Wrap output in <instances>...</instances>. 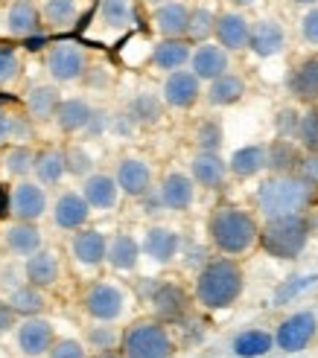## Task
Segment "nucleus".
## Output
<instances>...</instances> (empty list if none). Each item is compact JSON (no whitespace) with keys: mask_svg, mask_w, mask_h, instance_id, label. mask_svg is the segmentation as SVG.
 <instances>
[{"mask_svg":"<svg viewBox=\"0 0 318 358\" xmlns=\"http://www.w3.org/2000/svg\"><path fill=\"white\" fill-rule=\"evenodd\" d=\"M207 239L222 257H245L260 245V222L240 204H219L207 216Z\"/></svg>","mask_w":318,"mask_h":358,"instance_id":"obj_1","label":"nucleus"},{"mask_svg":"<svg viewBox=\"0 0 318 358\" xmlns=\"http://www.w3.org/2000/svg\"><path fill=\"white\" fill-rule=\"evenodd\" d=\"M245 292V271L234 257L207 259L193 280V300L207 312L231 309Z\"/></svg>","mask_w":318,"mask_h":358,"instance_id":"obj_2","label":"nucleus"},{"mask_svg":"<svg viewBox=\"0 0 318 358\" xmlns=\"http://www.w3.org/2000/svg\"><path fill=\"white\" fill-rule=\"evenodd\" d=\"M315 199H318V189L307 184L298 172L269 175L266 181H260L254 192V204L263 222L280 219V216H301V213L312 210Z\"/></svg>","mask_w":318,"mask_h":358,"instance_id":"obj_3","label":"nucleus"},{"mask_svg":"<svg viewBox=\"0 0 318 358\" xmlns=\"http://www.w3.org/2000/svg\"><path fill=\"white\" fill-rule=\"evenodd\" d=\"M310 219L307 213L301 216H280L260 224V248L272 259H298L310 245Z\"/></svg>","mask_w":318,"mask_h":358,"instance_id":"obj_4","label":"nucleus"},{"mask_svg":"<svg viewBox=\"0 0 318 358\" xmlns=\"http://www.w3.org/2000/svg\"><path fill=\"white\" fill-rule=\"evenodd\" d=\"M170 324L158 317H137L123 329L120 352L126 358H172L175 341L167 329Z\"/></svg>","mask_w":318,"mask_h":358,"instance_id":"obj_5","label":"nucleus"},{"mask_svg":"<svg viewBox=\"0 0 318 358\" xmlns=\"http://www.w3.org/2000/svg\"><path fill=\"white\" fill-rule=\"evenodd\" d=\"M82 309L91 320H97V324H114V320H120L129 312V292L117 282L97 280L85 289Z\"/></svg>","mask_w":318,"mask_h":358,"instance_id":"obj_6","label":"nucleus"},{"mask_svg":"<svg viewBox=\"0 0 318 358\" xmlns=\"http://www.w3.org/2000/svg\"><path fill=\"white\" fill-rule=\"evenodd\" d=\"M318 338V315L312 309H298L286 315L275 329V347L280 352H301Z\"/></svg>","mask_w":318,"mask_h":358,"instance_id":"obj_7","label":"nucleus"},{"mask_svg":"<svg viewBox=\"0 0 318 358\" xmlns=\"http://www.w3.org/2000/svg\"><path fill=\"white\" fill-rule=\"evenodd\" d=\"M47 73L53 76V82L67 85V82H82L91 70V59H88L85 47L74 44V41H62L47 52Z\"/></svg>","mask_w":318,"mask_h":358,"instance_id":"obj_8","label":"nucleus"},{"mask_svg":"<svg viewBox=\"0 0 318 358\" xmlns=\"http://www.w3.org/2000/svg\"><path fill=\"white\" fill-rule=\"evenodd\" d=\"M161 99L167 102V108L190 111V108H196V105H199V99H205V82L193 73L190 67L172 70V73L164 76Z\"/></svg>","mask_w":318,"mask_h":358,"instance_id":"obj_9","label":"nucleus"},{"mask_svg":"<svg viewBox=\"0 0 318 358\" xmlns=\"http://www.w3.org/2000/svg\"><path fill=\"white\" fill-rule=\"evenodd\" d=\"M114 178H117V187L126 199H146V195L152 192V184H155L152 164L144 157H134V155L117 160Z\"/></svg>","mask_w":318,"mask_h":358,"instance_id":"obj_10","label":"nucleus"},{"mask_svg":"<svg viewBox=\"0 0 318 358\" xmlns=\"http://www.w3.org/2000/svg\"><path fill=\"white\" fill-rule=\"evenodd\" d=\"M9 207H12V219L15 222H39L47 213V192L44 184L21 178L12 189H9Z\"/></svg>","mask_w":318,"mask_h":358,"instance_id":"obj_11","label":"nucleus"},{"mask_svg":"<svg viewBox=\"0 0 318 358\" xmlns=\"http://www.w3.org/2000/svg\"><path fill=\"white\" fill-rule=\"evenodd\" d=\"M251 24L245 9H222L216 15V35L214 41H219L228 52H242L249 50V41H251Z\"/></svg>","mask_w":318,"mask_h":358,"instance_id":"obj_12","label":"nucleus"},{"mask_svg":"<svg viewBox=\"0 0 318 358\" xmlns=\"http://www.w3.org/2000/svg\"><path fill=\"white\" fill-rule=\"evenodd\" d=\"M158 199H161L164 210H172V213L190 210L193 201H196V181H193V175L181 169L167 172L161 178V184H158Z\"/></svg>","mask_w":318,"mask_h":358,"instance_id":"obj_13","label":"nucleus"},{"mask_svg":"<svg viewBox=\"0 0 318 358\" xmlns=\"http://www.w3.org/2000/svg\"><path fill=\"white\" fill-rule=\"evenodd\" d=\"M190 70L207 85V82H214L231 70V52H228L219 41L196 44L193 47V56H190Z\"/></svg>","mask_w":318,"mask_h":358,"instance_id":"obj_14","label":"nucleus"},{"mask_svg":"<svg viewBox=\"0 0 318 358\" xmlns=\"http://www.w3.org/2000/svg\"><path fill=\"white\" fill-rule=\"evenodd\" d=\"M91 204H88V199L82 195V189H64L56 204H53V222H56L59 230H70V234H76V230L88 227V222H91Z\"/></svg>","mask_w":318,"mask_h":358,"instance_id":"obj_15","label":"nucleus"},{"mask_svg":"<svg viewBox=\"0 0 318 358\" xmlns=\"http://www.w3.org/2000/svg\"><path fill=\"white\" fill-rule=\"evenodd\" d=\"M152 312L164 324H179V320L190 312V294L181 289L179 282H158L155 292L149 294Z\"/></svg>","mask_w":318,"mask_h":358,"instance_id":"obj_16","label":"nucleus"},{"mask_svg":"<svg viewBox=\"0 0 318 358\" xmlns=\"http://www.w3.org/2000/svg\"><path fill=\"white\" fill-rule=\"evenodd\" d=\"M286 87L295 102L301 105H318V52L298 59L286 76Z\"/></svg>","mask_w":318,"mask_h":358,"instance_id":"obj_17","label":"nucleus"},{"mask_svg":"<svg viewBox=\"0 0 318 358\" xmlns=\"http://www.w3.org/2000/svg\"><path fill=\"white\" fill-rule=\"evenodd\" d=\"M15 338H18V347H21L24 355L39 358V355L50 352L53 344H56V327H53L50 320L39 317V315L24 317V324H18Z\"/></svg>","mask_w":318,"mask_h":358,"instance_id":"obj_18","label":"nucleus"},{"mask_svg":"<svg viewBox=\"0 0 318 358\" xmlns=\"http://www.w3.org/2000/svg\"><path fill=\"white\" fill-rule=\"evenodd\" d=\"M249 50L257 59H275L286 50V29L277 17H260L251 24V41Z\"/></svg>","mask_w":318,"mask_h":358,"instance_id":"obj_19","label":"nucleus"},{"mask_svg":"<svg viewBox=\"0 0 318 358\" xmlns=\"http://www.w3.org/2000/svg\"><path fill=\"white\" fill-rule=\"evenodd\" d=\"M190 175L196 181V187L216 192L225 187L231 169H228V160L219 152H196L190 157Z\"/></svg>","mask_w":318,"mask_h":358,"instance_id":"obj_20","label":"nucleus"},{"mask_svg":"<svg viewBox=\"0 0 318 358\" xmlns=\"http://www.w3.org/2000/svg\"><path fill=\"white\" fill-rule=\"evenodd\" d=\"M140 248H144V254L152 262L170 265V262H175V257L181 254V234L175 227H167V224H152L146 230L144 242H140Z\"/></svg>","mask_w":318,"mask_h":358,"instance_id":"obj_21","label":"nucleus"},{"mask_svg":"<svg viewBox=\"0 0 318 358\" xmlns=\"http://www.w3.org/2000/svg\"><path fill=\"white\" fill-rule=\"evenodd\" d=\"M70 254L85 268H99L109 259V236L97 227H82L70 239Z\"/></svg>","mask_w":318,"mask_h":358,"instance_id":"obj_22","label":"nucleus"},{"mask_svg":"<svg viewBox=\"0 0 318 358\" xmlns=\"http://www.w3.org/2000/svg\"><path fill=\"white\" fill-rule=\"evenodd\" d=\"M190 6L184 0H167L161 6H152V29L161 38H187Z\"/></svg>","mask_w":318,"mask_h":358,"instance_id":"obj_23","label":"nucleus"},{"mask_svg":"<svg viewBox=\"0 0 318 358\" xmlns=\"http://www.w3.org/2000/svg\"><path fill=\"white\" fill-rule=\"evenodd\" d=\"M24 274H27V282L39 285V289H56L59 280H62V262H59V254L53 248H41L35 250L32 257H27L24 262Z\"/></svg>","mask_w":318,"mask_h":358,"instance_id":"obj_24","label":"nucleus"},{"mask_svg":"<svg viewBox=\"0 0 318 358\" xmlns=\"http://www.w3.org/2000/svg\"><path fill=\"white\" fill-rule=\"evenodd\" d=\"M245 94H249V82H245V76L234 73V70H228L225 76L207 82L205 102L210 105V108H231V105L245 99Z\"/></svg>","mask_w":318,"mask_h":358,"instance_id":"obj_25","label":"nucleus"},{"mask_svg":"<svg viewBox=\"0 0 318 358\" xmlns=\"http://www.w3.org/2000/svg\"><path fill=\"white\" fill-rule=\"evenodd\" d=\"M6 32L15 38H29V35L44 32L41 6L35 0H12L6 12Z\"/></svg>","mask_w":318,"mask_h":358,"instance_id":"obj_26","label":"nucleus"},{"mask_svg":"<svg viewBox=\"0 0 318 358\" xmlns=\"http://www.w3.org/2000/svg\"><path fill=\"white\" fill-rule=\"evenodd\" d=\"M193 44L190 38H161L158 44H152V67L172 73V70L190 67V56H193Z\"/></svg>","mask_w":318,"mask_h":358,"instance_id":"obj_27","label":"nucleus"},{"mask_svg":"<svg viewBox=\"0 0 318 358\" xmlns=\"http://www.w3.org/2000/svg\"><path fill=\"white\" fill-rule=\"evenodd\" d=\"M82 195L94 210H114L120 201V187L114 172H91L82 181Z\"/></svg>","mask_w":318,"mask_h":358,"instance_id":"obj_28","label":"nucleus"},{"mask_svg":"<svg viewBox=\"0 0 318 358\" xmlns=\"http://www.w3.org/2000/svg\"><path fill=\"white\" fill-rule=\"evenodd\" d=\"M228 169L234 178H254L269 169V143H249L228 157Z\"/></svg>","mask_w":318,"mask_h":358,"instance_id":"obj_29","label":"nucleus"},{"mask_svg":"<svg viewBox=\"0 0 318 358\" xmlns=\"http://www.w3.org/2000/svg\"><path fill=\"white\" fill-rule=\"evenodd\" d=\"M94 105L82 99V96H70V99H62L59 111H56V125L62 134H79L88 129V122L94 117Z\"/></svg>","mask_w":318,"mask_h":358,"instance_id":"obj_30","label":"nucleus"},{"mask_svg":"<svg viewBox=\"0 0 318 358\" xmlns=\"http://www.w3.org/2000/svg\"><path fill=\"white\" fill-rule=\"evenodd\" d=\"M140 254H144V248L140 242L132 236V234H114L109 239V262L117 274H132L137 262H140Z\"/></svg>","mask_w":318,"mask_h":358,"instance_id":"obj_31","label":"nucleus"},{"mask_svg":"<svg viewBox=\"0 0 318 358\" xmlns=\"http://www.w3.org/2000/svg\"><path fill=\"white\" fill-rule=\"evenodd\" d=\"M59 105H62V91L56 85L44 82V85L29 87V94H27V114H29V120H35V122L56 120Z\"/></svg>","mask_w":318,"mask_h":358,"instance_id":"obj_32","label":"nucleus"},{"mask_svg":"<svg viewBox=\"0 0 318 358\" xmlns=\"http://www.w3.org/2000/svg\"><path fill=\"white\" fill-rule=\"evenodd\" d=\"M4 242H6V250L15 257H32L35 250H41V230L35 222H15L6 227L4 234Z\"/></svg>","mask_w":318,"mask_h":358,"instance_id":"obj_33","label":"nucleus"},{"mask_svg":"<svg viewBox=\"0 0 318 358\" xmlns=\"http://www.w3.org/2000/svg\"><path fill=\"white\" fill-rule=\"evenodd\" d=\"M231 350L237 358H263L269 355L275 347V332L269 329H260V327H251V329H242L234 335L231 341Z\"/></svg>","mask_w":318,"mask_h":358,"instance_id":"obj_34","label":"nucleus"},{"mask_svg":"<svg viewBox=\"0 0 318 358\" xmlns=\"http://www.w3.org/2000/svg\"><path fill=\"white\" fill-rule=\"evenodd\" d=\"M99 27L109 32H129L134 27V0H99Z\"/></svg>","mask_w":318,"mask_h":358,"instance_id":"obj_35","label":"nucleus"},{"mask_svg":"<svg viewBox=\"0 0 318 358\" xmlns=\"http://www.w3.org/2000/svg\"><path fill=\"white\" fill-rule=\"evenodd\" d=\"M304 157V149L298 140H286V137H275L269 140V172L272 175H289L298 169Z\"/></svg>","mask_w":318,"mask_h":358,"instance_id":"obj_36","label":"nucleus"},{"mask_svg":"<svg viewBox=\"0 0 318 358\" xmlns=\"http://www.w3.org/2000/svg\"><path fill=\"white\" fill-rule=\"evenodd\" d=\"M35 178L44 187H56L62 178L67 175V155L64 149H44L35 155Z\"/></svg>","mask_w":318,"mask_h":358,"instance_id":"obj_37","label":"nucleus"},{"mask_svg":"<svg viewBox=\"0 0 318 358\" xmlns=\"http://www.w3.org/2000/svg\"><path fill=\"white\" fill-rule=\"evenodd\" d=\"M164 108H167V102L161 99V94H149V91H140L132 102H129V117L134 125H158L164 120Z\"/></svg>","mask_w":318,"mask_h":358,"instance_id":"obj_38","label":"nucleus"},{"mask_svg":"<svg viewBox=\"0 0 318 358\" xmlns=\"http://www.w3.org/2000/svg\"><path fill=\"white\" fill-rule=\"evenodd\" d=\"M216 15L210 6L205 3H196L190 6V24H187V38L193 44H205V41H214L216 35Z\"/></svg>","mask_w":318,"mask_h":358,"instance_id":"obj_39","label":"nucleus"},{"mask_svg":"<svg viewBox=\"0 0 318 358\" xmlns=\"http://www.w3.org/2000/svg\"><path fill=\"white\" fill-rule=\"evenodd\" d=\"M41 17L50 29H67L79 17V0H41Z\"/></svg>","mask_w":318,"mask_h":358,"instance_id":"obj_40","label":"nucleus"},{"mask_svg":"<svg viewBox=\"0 0 318 358\" xmlns=\"http://www.w3.org/2000/svg\"><path fill=\"white\" fill-rule=\"evenodd\" d=\"M12 303V309L21 315V317H35V315H41L44 306H47V300H44V289H39V285H32V282H24V285H18V289L6 297Z\"/></svg>","mask_w":318,"mask_h":358,"instance_id":"obj_41","label":"nucleus"},{"mask_svg":"<svg viewBox=\"0 0 318 358\" xmlns=\"http://www.w3.org/2000/svg\"><path fill=\"white\" fill-rule=\"evenodd\" d=\"M193 143H196V152H219L225 143V129L216 117H205L196 122L193 129Z\"/></svg>","mask_w":318,"mask_h":358,"instance_id":"obj_42","label":"nucleus"},{"mask_svg":"<svg viewBox=\"0 0 318 358\" xmlns=\"http://www.w3.org/2000/svg\"><path fill=\"white\" fill-rule=\"evenodd\" d=\"M4 169L12 178H27L35 169V152L27 146V143H18V146L6 149L4 155Z\"/></svg>","mask_w":318,"mask_h":358,"instance_id":"obj_43","label":"nucleus"},{"mask_svg":"<svg viewBox=\"0 0 318 358\" xmlns=\"http://www.w3.org/2000/svg\"><path fill=\"white\" fill-rule=\"evenodd\" d=\"M298 143L304 152H318V105H307L301 111V125H298Z\"/></svg>","mask_w":318,"mask_h":358,"instance_id":"obj_44","label":"nucleus"},{"mask_svg":"<svg viewBox=\"0 0 318 358\" xmlns=\"http://www.w3.org/2000/svg\"><path fill=\"white\" fill-rule=\"evenodd\" d=\"M88 344H91L97 352H111V350H120V344H123V332H120L114 324H99V327H91V329H88Z\"/></svg>","mask_w":318,"mask_h":358,"instance_id":"obj_45","label":"nucleus"},{"mask_svg":"<svg viewBox=\"0 0 318 358\" xmlns=\"http://www.w3.org/2000/svg\"><path fill=\"white\" fill-rule=\"evenodd\" d=\"M318 282V274H298V277H292V280H286L280 289L275 292V303L277 306H284V303H289V300H295L301 292H307V289H312V285Z\"/></svg>","mask_w":318,"mask_h":358,"instance_id":"obj_46","label":"nucleus"},{"mask_svg":"<svg viewBox=\"0 0 318 358\" xmlns=\"http://www.w3.org/2000/svg\"><path fill=\"white\" fill-rule=\"evenodd\" d=\"M298 125H301V111L286 105L275 114V137H286V140H295L298 137Z\"/></svg>","mask_w":318,"mask_h":358,"instance_id":"obj_47","label":"nucleus"},{"mask_svg":"<svg viewBox=\"0 0 318 358\" xmlns=\"http://www.w3.org/2000/svg\"><path fill=\"white\" fill-rule=\"evenodd\" d=\"M21 76V56L15 47L0 44V85H12Z\"/></svg>","mask_w":318,"mask_h":358,"instance_id":"obj_48","label":"nucleus"},{"mask_svg":"<svg viewBox=\"0 0 318 358\" xmlns=\"http://www.w3.org/2000/svg\"><path fill=\"white\" fill-rule=\"evenodd\" d=\"M64 155H67V172H70V175L88 178V175L94 172V157L88 155L82 146H67Z\"/></svg>","mask_w":318,"mask_h":358,"instance_id":"obj_49","label":"nucleus"},{"mask_svg":"<svg viewBox=\"0 0 318 358\" xmlns=\"http://www.w3.org/2000/svg\"><path fill=\"white\" fill-rule=\"evenodd\" d=\"M298 32H301V41L312 50H318V3L307 6V12L298 21Z\"/></svg>","mask_w":318,"mask_h":358,"instance_id":"obj_50","label":"nucleus"},{"mask_svg":"<svg viewBox=\"0 0 318 358\" xmlns=\"http://www.w3.org/2000/svg\"><path fill=\"white\" fill-rule=\"evenodd\" d=\"M50 358H88V350L82 341H74V338H62V341L53 344Z\"/></svg>","mask_w":318,"mask_h":358,"instance_id":"obj_51","label":"nucleus"},{"mask_svg":"<svg viewBox=\"0 0 318 358\" xmlns=\"http://www.w3.org/2000/svg\"><path fill=\"white\" fill-rule=\"evenodd\" d=\"M295 172L301 175L307 184H312V187L318 189V152H304L301 164H298V169H295Z\"/></svg>","mask_w":318,"mask_h":358,"instance_id":"obj_52","label":"nucleus"},{"mask_svg":"<svg viewBox=\"0 0 318 358\" xmlns=\"http://www.w3.org/2000/svg\"><path fill=\"white\" fill-rule=\"evenodd\" d=\"M18 317H21V315L12 309V303L0 297V335H6V332L15 329L18 327Z\"/></svg>","mask_w":318,"mask_h":358,"instance_id":"obj_53","label":"nucleus"},{"mask_svg":"<svg viewBox=\"0 0 318 358\" xmlns=\"http://www.w3.org/2000/svg\"><path fill=\"white\" fill-rule=\"evenodd\" d=\"M9 140H15V114L0 111V146Z\"/></svg>","mask_w":318,"mask_h":358,"instance_id":"obj_54","label":"nucleus"},{"mask_svg":"<svg viewBox=\"0 0 318 358\" xmlns=\"http://www.w3.org/2000/svg\"><path fill=\"white\" fill-rule=\"evenodd\" d=\"M109 120H111L109 114H105L102 108H97V111H94V117H91V122H88V129H85V131H88V134H99V131H105V125H109Z\"/></svg>","mask_w":318,"mask_h":358,"instance_id":"obj_55","label":"nucleus"},{"mask_svg":"<svg viewBox=\"0 0 318 358\" xmlns=\"http://www.w3.org/2000/svg\"><path fill=\"white\" fill-rule=\"evenodd\" d=\"M27 41V50H32V52H39V50H44L47 47V35H29V38H24Z\"/></svg>","mask_w":318,"mask_h":358,"instance_id":"obj_56","label":"nucleus"},{"mask_svg":"<svg viewBox=\"0 0 318 358\" xmlns=\"http://www.w3.org/2000/svg\"><path fill=\"white\" fill-rule=\"evenodd\" d=\"M6 216H12V207H9V192L0 187V219H6Z\"/></svg>","mask_w":318,"mask_h":358,"instance_id":"obj_57","label":"nucleus"},{"mask_svg":"<svg viewBox=\"0 0 318 358\" xmlns=\"http://www.w3.org/2000/svg\"><path fill=\"white\" fill-rule=\"evenodd\" d=\"M234 9H249V6H254V3H260V0H228Z\"/></svg>","mask_w":318,"mask_h":358,"instance_id":"obj_58","label":"nucleus"},{"mask_svg":"<svg viewBox=\"0 0 318 358\" xmlns=\"http://www.w3.org/2000/svg\"><path fill=\"white\" fill-rule=\"evenodd\" d=\"M94 358H126V355H123L120 350H111V352H97Z\"/></svg>","mask_w":318,"mask_h":358,"instance_id":"obj_59","label":"nucleus"},{"mask_svg":"<svg viewBox=\"0 0 318 358\" xmlns=\"http://www.w3.org/2000/svg\"><path fill=\"white\" fill-rule=\"evenodd\" d=\"M292 3H295V6H315L318 0H292Z\"/></svg>","mask_w":318,"mask_h":358,"instance_id":"obj_60","label":"nucleus"},{"mask_svg":"<svg viewBox=\"0 0 318 358\" xmlns=\"http://www.w3.org/2000/svg\"><path fill=\"white\" fill-rule=\"evenodd\" d=\"M149 6H161V3H167V0H146Z\"/></svg>","mask_w":318,"mask_h":358,"instance_id":"obj_61","label":"nucleus"}]
</instances>
